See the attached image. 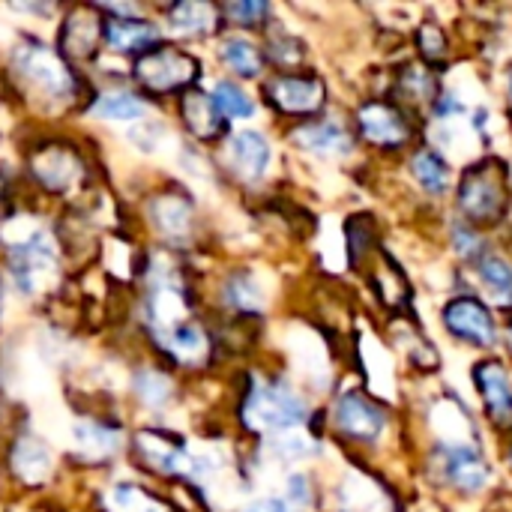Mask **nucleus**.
Masks as SVG:
<instances>
[{
    "instance_id": "f257e3e1",
    "label": "nucleus",
    "mask_w": 512,
    "mask_h": 512,
    "mask_svg": "<svg viewBox=\"0 0 512 512\" xmlns=\"http://www.w3.org/2000/svg\"><path fill=\"white\" fill-rule=\"evenodd\" d=\"M456 210L474 228L504 222L510 210V171L501 159H483L462 171L456 186Z\"/></svg>"
},
{
    "instance_id": "f03ea898",
    "label": "nucleus",
    "mask_w": 512,
    "mask_h": 512,
    "mask_svg": "<svg viewBox=\"0 0 512 512\" xmlns=\"http://www.w3.org/2000/svg\"><path fill=\"white\" fill-rule=\"evenodd\" d=\"M246 426L255 432H294L306 420V402L288 384H255L243 408Z\"/></svg>"
},
{
    "instance_id": "7ed1b4c3",
    "label": "nucleus",
    "mask_w": 512,
    "mask_h": 512,
    "mask_svg": "<svg viewBox=\"0 0 512 512\" xmlns=\"http://www.w3.org/2000/svg\"><path fill=\"white\" fill-rule=\"evenodd\" d=\"M432 462L438 480L459 495H480L492 483V468L477 441H441Z\"/></svg>"
},
{
    "instance_id": "20e7f679",
    "label": "nucleus",
    "mask_w": 512,
    "mask_h": 512,
    "mask_svg": "<svg viewBox=\"0 0 512 512\" xmlns=\"http://www.w3.org/2000/svg\"><path fill=\"white\" fill-rule=\"evenodd\" d=\"M441 324L456 342L477 348V351H492L501 342L498 321H495L492 309L474 294H459V297L447 300L441 309Z\"/></svg>"
},
{
    "instance_id": "39448f33",
    "label": "nucleus",
    "mask_w": 512,
    "mask_h": 512,
    "mask_svg": "<svg viewBox=\"0 0 512 512\" xmlns=\"http://www.w3.org/2000/svg\"><path fill=\"white\" fill-rule=\"evenodd\" d=\"M357 126L360 135L381 150H405L414 135L417 126L411 120V114L405 111L402 102H390V99H369L366 105H360L357 111Z\"/></svg>"
},
{
    "instance_id": "423d86ee",
    "label": "nucleus",
    "mask_w": 512,
    "mask_h": 512,
    "mask_svg": "<svg viewBox=\"0 0 512 512\" xmlns=\"http://www.w3.org/2000/svg\"><path fill=\"white\" fill-rule=\"evenodd\" d=\"M333 420L342 435L360 444H378L387 432V411L360 390H348L339 396L333 408Z\"/></svg>"
},
{
    "instance_id": "0eeeda50",
    "label": "nucleus",
    "mask_w": 512,
    "mask_h": 512,
    "mask_svg": "<svg viewBox=\"0 0 512 512\" xmlns=\"http://www.w3.org/2000/svg\"><path fill=\"white\" fill-rule=\"evenodd\" d=\"M471 378H474L477 396H480L483 411L492 420V426L501 432H512V381L507 366L501 360L489 357L471 369Z\"/></svg>"
},
{
    "instance_id": "6e6552de",
    "label": "nucleus",
    "mask_w": 512,
    "mask_h": 512,
    "mask_svg": "<svg viewBox=\"0 0 512 512\" xmlns=\"http://www.w3.org/2000/svg\"><path fill=\"white\" fill-rule=\"evenodd\" d=\"M15 69L21 72L24 81H30L45 96L63 99L72 90V78L66 66L45 45H21L15 51Z\"/></svg>"
},
{
    "instance_id": "1a4fd4ad",
    "label": "nucleus",
    "mask_w": 512,
    "mask_h": 512,
    "mask_svg": "<svg viewBox=\"0 0 512 512\" xmlns=\"http://www.w3.org/2000/svg\"><path fill=\"white\" fill-rule=\"evenodd\" d=\"M54 261H57V252H54L51 237L39 234L36 240H30L27 246H21V252L15 255V264H12L15 285L24 294L45 291L54 282V276H57V264Z\"/></svg>"
},
{
    "instance_id": "9d476101",
    "label": "nucleus",
    "mask_w": 512,
    "mask_h": 512,
    "mask_svg": "<svg viewBox=\"0 0 512 512\" xmlns=\"http://www.w3.org/2000/svg\"><path fill=\"white\" fill-rule=\"evenodd\" d=\"M294 144L321 159H342L354 150V135L336 120L306 123L294 132Z\"/></svg>"
},
{
    "instance_id": "9b49d317",
    "label": "nucleus",
    "mask_w": 512,
    "mask_h": 512,
    "mask_svg": "<svg viewBox=\"0 0 512 512\" xmlns=\"http://www.w3.org/2000/svg\"><path fill=\"white\" fill-rule=\"evenodd\" d=\"M228 159L240 177L261 180L273 162V147H270L267 135H261L258 129H240L228 141Z\"/></svg>"
},
{
    "instance_id": "f8f14e48",
    "label": "nucleus",
    "mask_w": 512,
    "mask_h": 512,
    "mask_svg": "<svg viewBox=\"0 0 512 512\" xmlns=\"http://www.w3.org/2000/svg\"><path fill=\"white\" fill-rule=\"evenodd\" d=\"M408 171L414 177V183L432 195V198H444L450 192V183H453V168L447 162V156L429 144H420L411 150V159H408Z\"/></svg>"
},
{
    "instance_id": "ddd939ff",
    "label": "nucleus",
    "mask_w": 512,
    "mask_h": 512,
    "mask_svg": "<svg viewBox=\"0 0 512 512\" xmlns=\"http://www.w3.org/2000/svg\"><path fill=\"white\" fill-rule=\"evenodd\" d=\"M273 99L279 102V108L291 114H312L324 102V84L318 78L285 75L273 84Z\"/></svg>"
},
{
    "instance_id": "4468645a",
    "label": "nucleus",
    "mask_w": 512,
    "mask_h": 512,
    "mask_svg": "<svg viewBox=\"0 0 512 512\" xmlns=\"http://www.w3.org/2000/svg\"><path fill=\"white\" fill-rule=\"evenodd\" d=\"M474 276L477 282L486 288V294L501 303V306H510L512 303V261L507 255L495 252V249H486L474 264Z\"/></svg>"
},
{
    "instance_id": "2eb2a0df",
    "label": "nucleus",
    "mask_w": 512,
    "mask_h": 512,
    "mask_svg": "<svg viewBox=\"0 0 512 512\" xmlns=\"http://www.w3.org/2000/svg\"><path fill=\"white\" fill-rule=\"evenodd\" d=\"M192 72H195L192 60H186V57H180L174 51H156V54H150V57H144L138 63L141 81H147L150 87H159V90L189 81Z\"/></svg>"
},
{
    "instance_id": "dca6fc26",
    "label": "nucleus",
    "mask_w": 512,
    "mask_h": 512,
    "mask_svg": "<svg viewBox=\"0 0 512 512\" xmlns=\"http://www.w3.org/2000/svg\"><path fill=\"white\" fill-rule=\"evenodd\" d=\"M120 432L99 426L93 420H75L69 429V447L84 459H108L120 447Z\"/></svg>"
},
{
    "instance_id": "f3484780",
    "label": "nucleus",
    "mask_w": 512,
    "mask_h": 512,
    "mask_svg": "<svg viewBox=\"0 0 512 512\" xmlns=\"http://www.w3.org/2000/svg\"><path fill=\"white\" fill-rule=\"evenodd\" d=\"M438 78H435V72H432V66L429 63H420V60H414V63H405L402 66V72L396 75V93H399V99H405V102H411V105H432V99L438 96Z\"/></svg>"
},
{
    "instance_id": "a211bd4d",
    "label": "nucleus",
    "mask_w": 512,
    "mask_h": 512,
    "mask_svg": "<svg viewBox=\"0 0 512 512\" xmlns=\"http://www.w3.org/2000/svg\"><path fill=\"white\" fill-rule=\"evenodd\" d=\"M12 468L24 483H42L54 468V456L42 441L21 438L12 450Z\"/></svg>"
},
{
    "instance_id": "6ab92c4d",
    "label": "nucleus",
    "mask_w": 512,
    "mask_h": 512,
    "mask_svg": "<svg viewBox=\"0 0 512 512\" xmlns=\"http://www.w3.org/2000/svg\"><path fill=\"white\" fill-rule=\"evenodd\" d=\"M126 138L144 156H162L165 159V156H174L180 150L174 132H168L159 120H138V123L126 126Z\"/></svg>"
},
{
    "instance_id": "aec40b11",
    "label": "nucleus",
    "mask_w": 512,
    "mask_h": 512,
    "mask_svg": "<svg viewBox=\"0 0 512 512\" xmlns=\"http://www.w3.org/2000/svg\"><path fill=\"white\" fill-rule=\"evenodd\" d=\"M18 378H21L24 396H27L30 402L42 405V402L57 399L54 375H51V369H48V360H45V357L21 354V360H18Z\"/></svg>"
},
{
    "instance_id": "412c9836",
    "label": "nucleus",
    "mask_w": 512,
    "mask_h": 512,
    "mask_svg": "<svg viewBox=\"0 0 512 512\" xmlns=\"http://www.w3.org/2000/svg\"><path fill=\"white\" fill-rule=\"evenodd\" d=\"M33 168H36L39 180L45 186H51V189H69L81 177L78 162L66 150H45V153H39Z\"/></svg>"
},
{
    "instance_id": "4be33fe9",
    "label": "nucleus",
    "mask_w": 512,
    "mask_h": 512,
    "mask_svg": "<svg viewBox=\"0 0 512 512\" xmlns=\"http://www.w3.org/2000/svg\"><path fill=\"white\" fill-rule=\"evenodd\" d=\"M150 114V108L144 102H138L132 93H105L96 105H93V117L105 120V123H123L132 126L138 120H144Z\"/></svg>"
},
{
    "instance_id": "5701e85b",
    "label": "nucleus",
    "mask_w": 512,
    "mask_h": 512,
    "mask_svg": "<svg viewBox=\"0 0 512 512\" xmlns=\"http://www.w3.org/2000/svg\"><path fill=\"white\" fill-rule=\"evenodd\" d=\"M228 300L237 306V309H246V312H261L270 300V288L264 285V276L261 273H240L228 282Z\"/></svg>"
},
{
    "instance_id": "b1692460",
    "label": "nucleus",
    "mask_w": 512,
    "mask_h": 512,
    "mask_svg": "<svg viewBox=\"0 0 512 512\" xmlns=\"http://www.w3.org/2000/svg\"><path fill=\"white\" fill-rule=\"evenodd\" d=\"M150 216L156 228L168 237H186L189 231V204L183 198H174V195L156 198L150 204Z\"/></svg>"
},
{
    "instance_id": "393cba45",
    "label": "nucleus",
    "mask_w": 512,
    "mask_h": 512,
    "mask_svg": "<svg viewBox=\"0 0 512 512\" xmlns=\"http://www.w3.org/2000/svg\"><path fill=\"white\" fill-rule=\"evenodd\" d=\"M342 512H387L378 489L366 477H348L339 489Z\"/></svg>"
},
{
    "instance_id": "a878e982",
    "label": "nucleus",
    "mask_w": 512,
    "mask_h": 512,
    "mask_svg": "<svg viewBox=\"0 0 512 512\" xmlns=\"http://www.w3.org/2000/svg\"><path fill=\"white\" fill-rule=\"evenodd\" d=\"M150 309H153V321L159 327H165L168 333L177 330V324L186 318V303H183V297H180V291L174 285H156Z\"/></svg>"
},
{
    "instance_id": "bb28decb",
    "label": "nucleus",
    "mask_w": 512,
    "mask_h": 512,
    "mask_svg": "<svg viewBox=\"0 0 512 512\" xmlns=\"http://www.w3.org/2000/svg\"><path fill=\"white\" fill-rule=\"evenodd\" d=\"M138 444H141L144 456H147L156 468H162V471H168V474H186V453H180L177 447H171V444L162 441L159 435L144 432V435L138 438Z\"/></svg>"
},
{
    "instance_id": "cd10ccee",
    "label": "nucleus",
    "mask_w": 512,
    "mask_h": 512,
    "mask_svg": "<svg viewBox=\"0 0 512 512\" xmlns=\"http://www.w3.org/2000/svg\"><path fill=\"white\" fill-rule=\"evenodd\" d=\"M288 348H291V354L297 357V366H300L306 375L324 372L327 363H324V351H321V342L315 339V333L294 327L291 336H288Z\"/></svg>"
},
{
    "instance_id": "c85d7f7f",
    "label": "nucleus",
    "mask_w": 512,
    "mask_h": 512,
    "mask_svg": "<svg viewBox=\"0 0 512 512\" xmlns=\"http://www.w3.org/2000/svg\"><path fill=\"white\" fill-rule=\"evenodd\" d=\"M210 102H213V108H219L222 114L237 117V120H246V117H252V114H255V102H252V96H249L246 90H240L237 84H231V81H219V84L213 87Z\"/></svg>"
},
{
    "instance_id": "c756f323",
    "label": "nucleus",
    "mask_w": 512,
    "mask_h": 512,
    "mask_svg": "<svg viewBox=\"0 0 512 512\" xmlns=\"http://www.w3.org/2000/svg\"><path fill=\"white\" fill-rule=\"evenodd\" d=\"M222 57H225V63H228L234 72H240V75H258V72H261V54H258V48H255L249 39H243V36L225 39V42H222Z\"/></svg>"
},
{
    "instance_id": "7c9ffc66",
    "label": "nucleus",
    "mask_w": 512,
    "mask_h": 512,
    "mask_svg": "<svg viewBox=\"0 0 512 512\" xmlns=\"http://www.w3.org/2000/svg\"><path fill=\"white\" fill-rule=\"evenodd\" d=\"M153 39H156V27H150L144 21H114L108 27V42L114 51H129V48H138Z\"/></svg>"
},
{
    "instance_id": "2f4dec72",
    "label": "nucleus",
    "mask_w": 512,
    "mask_h": 512,
    "mask_svg": "<svg viewBox=\"0 0 512 512\" xmlns=\"http://www.w3.org/2000/svg\"><path fill=\"white\" fill-rule=\"evenodd\" d=\"M36 426H39V432L48 435L54 444H69V429H72V423H69V417H66V411H63V405H60L57 399L42 402V405L36 408Z\"/></svg>"
},
{
    "instance_id": "473e14b6",
    "label": "nucleus",
    "mask_w": 512,
    "mask_h": 512,
    "mask_svg": "<svg viewBox=\"0 0 512 512\" xmlns=\"http://www.w3.org/2000/svg\"><path fill=\"white\" fill-rule=\"evenodd\" d=\"M171 27L177 33H201L213 24V6L207 3H180L168 15Z\"/></svg>"
},
{
    "instance_id": "72a5a7b5",
    "label": "nucleus",
    "mask_w": 512,
    "mask_h": 512,
    "mask_svg": "<svg viewBox=\"0 0 512 512\" xmlns=\"http://www.w3.org/2000/svg\"><path fill=\"white\" fill-rule=\"evenodd\" d=\"M165 345L186 363L201 360L207 354V339L198 327H177L165 336Z\"/></svg>"
},
{
    "instance_id": "f704fd0d",
    "label": "nucleus",
    "mask_w": 512,
    "mask_h": 512,
    "mask_svg": "<svg viewBox=\"0 0 512 512\" xmlns=\"http://www.w3.org/2000/svg\"><path fill=\"white\" fill-rule=\"evenodd\" d=\"M105 504H108V512H162L153 504V498H147L135 486H114Z\"/></svg>"
},
{
    "instance_id": "c9c22d12",
    "label": "nucleus",
    "mask_w": 512,
    "mask_h": 512,
    "mask_svg": "<svg viewBox=\"0 0 512 512\" xmlns=\"http://www.w3.org/2000/svg\"><path fill=\"white\" fill-rule=\"evenodd\" d=\"M450 243H453L456 255H459L462 261H468V264H474V261L486 252V243H483V237H480V228H474V225H468V222H462V219L453 225Z\"/></svg>"
},
{
    "instance_id": "e433bc0d",
    "label": "nucleus",
    "mask_w": 512,
    "mask_h": 512,
    "mask_svg": "<svg viewBox=\"0 0 512 512\" xmlns=\"http://www.w3.org/2000/svg\"><path fill=\"white\" fill-rule=\"evenodd\" d=\"M267 447H270V453L276 459H285V462H300V459H306L312 453V441L303 432H297V429L276 435Z\"/></svg>"
},
{
    "instance_id": "4c0bfd02",
    "label": "nucleus",
    "mask_w": 512,
    "mask_h": 512,
    "mask_svg": "<svg viewBox=\"0 0 512 512\" xmlns=\"http://www.w3.org/2000/svg\"><path fill=\"white\" fill-rule=\"evenodd\" d=\"M417 45H420V54H423V63H438L450 54V42H447V33L444 27L438 24H423L417 30Z\"/></svg>"
},
{
    "instance_id": "58836bf2",
    "label": "nucleus",
    "mask_w": 512,
    "mask_h": 512,
    "mask_svg": "<svg viewBox=\"0 0 512 512\" xmlns=\"http://www.w3.org/2000/svg\"><path fill=\"white\" fill-rule=\"evenodd\" d=\"M135 390H138V396H141L147 405L159 408V405H165L168 396H171V381H168L165 375L147 369V372H138V375H135Z\"/></svg>"
},
{
    "instance_id": "ea45409f",
    "label": "nucleus",
    "mask_w": 512,
    "mask_h": 512,
    "mask_svg": "<svg viewBox=\"0 0 512 512\" xmlns=\"http://www.w3.org/2000/svg\"><path fill=\"white\" fill-rule=\"evenodd\" d=\"M186 120L198 135L216 132V108L207 96H189L186 99Z\"/></svg>"
},
{
    "instance_id": "a19ab883",
    "label": "nucleus",
    "mask_w": 512,
    "mask_h": 512,
    "mask_svg": "<svg viewBox=\"0 0 512 512\" xmlns=\"http://www.w3.org/2000/svg\"><path fill=\"white\" fill-rule=\"evenodd\" d=\"M96 42V21L90 18V12H75L69 18V48L75 54H87Z\"/></svg>"
},
{
    "instance_id": "79ce46f5",
    "label": "nucleus",
    "mask_w": 512,
    "mask_h": 512,
    "mask_svg": "<svg viewBox=\"0 0 512 512\" xmlns=\"http://www.w3.org/2000/svg\"><path fill=\"white\" fill-rule=\"evenodd\" d=\"M0 237L9 243V246H27L30 240L39 237V222L33 216H12L3 228H0Z\"/></svg>"
},
{
    "instance_id": "37998d69",
    "label": "nucleus",
    "mask_w": 512,
    "mask_h": 512,
    "mask_svg": "<svg viewBox=\"0 0 512 512\" xmlns=\"http://www.w3.org/2000/svg\"><path fill=\"white\" fill-rule=\"evenodd\" d=\"M432 120L435 123H450L453 117H459V114H468V105L459 99V93H453V90H438V96L432 99Z\"/></svg>"
},
{
    "instance_id": "c03bdc74",
    "label": "nucleus",
    "mask_w": 512,
    "mask_h": 512,
    "mask_svg": "<svg viewBox=\"0 0 512 512\" xmlns=\"http://www.w3.org/2000/svg\"><path fill=\"white\" fill-rule=\"evenodd\" d=\"M285 498L291 507L297 510H306L312 504V489H309V480L303 474H291L288 483H285Z\"/></svg>"
},
{
    "instance_id": "a18cd8bd",
    "label": "nucleus",
    "mask_w": 512,
    "mask_h": 512,
    "mask_svg": "<svg viewBox=\"0 0 512 512\" xmlns=\"http://www.w3.org/2000/svg\"><path fill=\"white\" fill-rule=\"evenodd\" d=\"M105 264L114 276H129V246L120 243V240H111L108 249H105Z\"/></svg>"
},
{
    "instance_id": "49530a36",
    "label": "nucleus",
    "mask_w": 512,
    "mask_h": 512,
    "mask_svg": "<svg viewBox=\"0 0 512 512\" xmlns=\"http://www.w3.org/2000/svg\"><path fill=\"white\" fill-rule=\"evenodd\" d=\"M228 12H231V18H237V21H255V18H261V15L267 12V6H264V3H234Z\"/></svg>"
},
{
    "instance_id": "de8ad7c7",
    "label": "nucleus",
    "mask_w": 512,
    "mask_h": 512,
    "mask_svg": "<svg viewBox=\"0 0 512 512\" xmlns=\"http://www.w3.org/2000/svg\"><path fill=\"white\" fill-rule=\"evenodd\" d=\"M243 512H288V507L282 501H261V504H255V507Z\"/></svg>"
},
{
    "instance_id": "09e8293b",
    "label": "nucleus",
    "mask_w": 512,
    "mask_h": 512,
    "mask_svg": "<svg viewBox=\"0 0 512 512\" xmlns=\"http://www.w3.org/2000/svg\"><path fill=\"white\" fill-rule=\"evenodd\" d=\"M504 342H507V351H510L512 357V312L510 318H507V327H504Z\"/></svg>"
},
{
    "instance_id": "8fccbe9b",
    "label": "nucleus",
    "mask_w": 512,
    "mask_h": 512,
    "mask_svg": "<svg viewBox=\"0 0 512 512\" xmlns=\"http://www.w3.org/2000/svg\"><path fill=\"white\" fill-rule=\"evenodd\" d=\"M6 39H9V24L0 18V42H6Z\"/></svg>"
},
{
    "instance_id": "3c124183",
    "label": "nucleus",
    "mask_w": 512,
    "mask_h": 512,
    "mask_svg": "<svg viewBox=\"0 0 512 512\" xmlns=\"http://www.w3.org/2000/svg\"><path fill=\"white\" fill-rule=\"evenodd\" d=\"M507 462H510V471H512V438H510V447H507Z\"/></svg>"
},
{
    "instance_id": "603ef678",
    "label": "nucleus",
    "mask_w": 512,
    "mask_h": 512,
    "mask_svg": "<svg viewBox=\"0 0 512 512\" xmlns=\"http://www.w3.org/2000/svg\"><path fill=\"white\" fill-rule=\"evenodd\" d=\"M510 99H512V72H510Z\"/></svg>"
}]
</instances>
